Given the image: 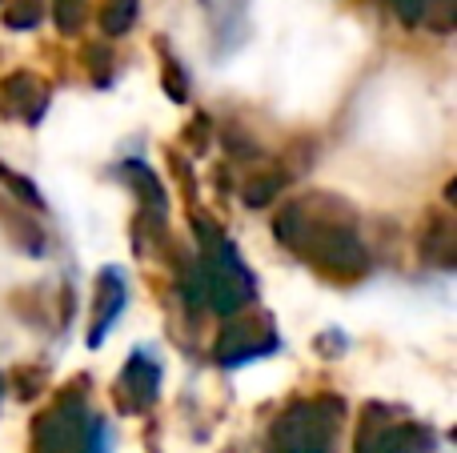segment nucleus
<instances>
[{
  "mask_svg": "<svg viewBox=\"0 0 457 453\" xmlns=\"http://www.w3.org/2000/svg\"><path fill=\"white\" fill-rule=\"evenodd\" d=\"M337 205L341 201L321 197V193H317V197H301L277 213L273 233L289 253L305 257L309 265H317V269L329 273V277L349 281L370 269V253H365L361 237H357V229H353V217L345 213L341 221L333 217Z\"/></svg>",
  "mask_w": 457,
  "mask_h": 453,
  "instance_id": "obj_1",
  "label": "nucleus"
},
{
  "mask_svg": "<svg viewBox=\"0 0 457 453\" xmlns=\"http://www.w3.org/2000/svg\"><path fill=\"white\" fill-rule=\"evenodd\" d=\"M341 422L337 398H305L293 401L269 430L265 453H329L333 433Z\"/></svg>",
  "mask_w": 457,
  "mask_h": 453,
  "instance_id": "obj_2",
  "label": "nucleus"
},
{
  "mask_svg": "<svg viewBox=\"0 0 457 453\" xmlns=\"http://www.w3.org/2000/svg\"><path fill=\"white\" fill-rule=\"evenodd\" d=\"M88 417L80 393H64L45 417L32 425V453H88Z\"/></svg>",
  "mask_w": 457,
  "mask_h": 453,
  "instance_id": "obj_3",
  "label": "nucleus"
},
{
  "mask_svg": "<svg viewBox=\"0 0 457 453\" xmlns=\"http://www.w3.org/2000/svg\"><path fill=\"white\" fill-rule=\"evenodd\" d=\"M434 430L402 417H381V409H370L357 430V453H429Z\"/></svg>",
  "mask_w": 457,
  "mask_h": 453,
  "instance_id": "obj_4",
  "label": "nucleus"
},
{
  "mask_svg": "<svg viewBox=\"0 0 457 453\" xmlns=\"http://www.w3.org/2000/svg\"><path fill=\"white\" fill-rule=\"evenodd\" d=\"M269 350H277V334L269 325V317H233L217 337V361L221 366L265 358Z\"/></svg>",
  "mask_w": 457,
  "mask_h": 453,
  "instance_id": "obj_5",
  "label": "nucleus"
},
{
  "mask_svg": "<svg viewBox=\"0 0 457 453\" xmlns=\"http://www.w3.org/2000/svg\"><path fill=\"white\" fill-rule=\"evenodd\" d=\"M125 277L117 269H104L96 277V309H93V334H88V345H101V337L112 329V321L125 309Z\"/></svg>",
  "mask_w": 457,
  "mask_h": 453,
  "instance_id": "obj_6",
  "label": "nucleus"
},
{
  "mask_svg": "<svg viewBox=\"0 0 457 453\" xmlns=\"http://www.w3.org/2000/svg\"><path fill=\"white\" fill-rule=\"evenodd\" d=\"M157 385H161V369L149 353L129 358V366L120 369V393L129 398L133 409H149L153 401H157Z\"/></svg>",
  "mask_w": 457,
  "mask_h": 453,
  "instance_id": "obj_7",
  "label": "nucleus"
},
{
  "mask_svg": "<svg viewBox=\"0 0 457 453\" xmlns=\"http://www.w3.org/2000/svg\"><path fill=\"white\" fill-rule=\"evenodd\" d=\"M0 93L8 96V101H0V112H8V117L37 120L40 112H45V93H48V88L40 85L37 77H29V72H16V77H8L4 85H0Z\"/></svg>",
  "mask_w": 457,
  "mask_h": 453,
  "instance_id": "obj_8",
  "label": "nucleus"
},
{
  "mask_svg": "<svg viewBox=\"0 0 457 453\" xmlns=\"http://www.w3.org/2000/svg\"><path fill=\"white\" fill-rule=\"evenodd\" d=\"M137 21V0H104L101 8V29L104 37H125Z\"/></svg>",
  "mask_w": 457,
  "mask_h": 453,
  "instance_id": "obj_9",
  "label": "nucleus"
},
{
  "mask_svg": "<svg viewBox=\"0 0 457 453\" xmlns=\"http://www.w3.org/2000/svg\"><path fill=\"white\" fill-rule=\"evenodd\" d=\"M281 185H285V177L281 173H269V177H253L249 185H245V205H265V201H273L277 193H281Z\"/></svg>",
  "mask_w": 457,
  "mask_h": 453,
  "instance_id": "obj_10",
  "label": "nucleus"
},
{
  "mask_svg": "<svg viewBox=\"0 0 457 453\" xmlns=\"http://www.w3.org/2000/svg\"><path fill=\"white\" fill-rule=\"evenodd\" d=\"M85 12H88V0H53V16L61 24V32H77L85 24Z\"/></svg>",
  "mask_w": 457,
  "mask_h": 453,
  "instance_id": "obj_11",
  "label": "nucleus"
},
{
  "mask_svg": "<svg viewBox=\"0 0 457 453\" xmlns=\"http://www.w3.org/2000/svg\"><path fill=\"white\" fill-rule=\"evenodd\" d=\"M40 12H45L40 0H16V4L4 12V24L8 29H32V24H40Z\"/></svg>",
  "mask_w": 457,
  "mask_h": 453,
  "instance_id": "obj_12",
  "label": "nucleus"
},
{
  "mask_svg": "<svg viewBox=\"0 0 457 453\" xmlns=\"http://www.w3.org/2000/svg\"><path fill=\"white\" fill-rule=\"evenodd\" d=\"M386 4L394 8L405 24H418L421 16H426V0H386Z\"/></svg>",
  "mask_w": 457,
  "mask_h": 453,
  "instance_id": "obj_13",
  "label": "nucleus"
},
{
  "mask_svg": "<svg viewBox=\"0 0 457 453\" xmlns=\"http://www.w3.org/2000/svg\"><path fill=\"white\" fill-rule=\"evenodd\" d=\"M165 88L173 93V101H185V77L177 69V61H169V69H165Z\"/></svg>",
  "mask_w": 457,
  "mask_h": 453,
  "instance_id": "obj_14",
  "label": "nucleus"
}]
</instances>
